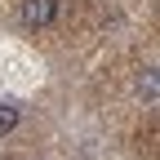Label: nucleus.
<instances>
[{"instance_id":"3","label":"nucleus","mask_w":160,"mask_h":160,"mask_svg":"<svg viewBox=\"0 0 160 160\" xmlns=\"http://www.w3.org/2000/svg\"><path fill=\"white\" fill-rule=\"evenodd\" d=\"M13 125H18V107L13 102H0V133H9Z\"/></svg>"},{"instance_id":"2","label":"nucleus","mask_w":160,"mask_h":160,"mask_svg":"<svg viewBox=\"0 0 160 160\" xmlns=\"http://www.w3.org/2000/svg\"><path fill=\"white\" fill-rule=\"evenodd\" d=\"M138 93H142V102L156 107V98H160V80H156V67H142V76H138Z\"/></svg>"},{"instance_id":"1","label":"nucleus","mask_w":160,"mask_h":160,"mask_svg":"<svg viewBox=\"0 0 160 160\" xmlns=\"http://www.w3.org/2000/svg\"><path fill=\"white\" fill-rule=\"evenodd\" d=\"M18 18H22L27 31H40V27H49L53 18H58V0H22Z\"/></svg>"}]
</instances>
